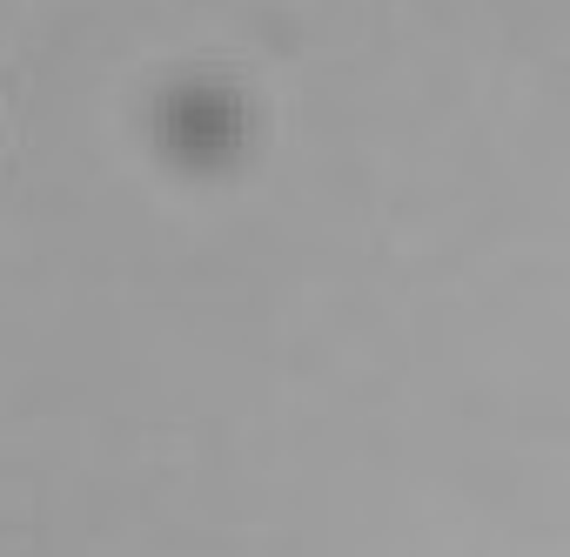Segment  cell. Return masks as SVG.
<instances>
[{"label": "cell", "instance_id": "1", "mask_svg": "<svg viewBox=\"0 0 570 557\" xmlns=\"http://www.w3.org/2000/svg\"><path fill=\"white\" fill-rule=\"evenodd\" d=\"M242 121H248V95L222 75V68H195V75H175V88L161 95V128L181 141V148H208L222 128L228 135H242Z\"/></svg>", "mask_w": 570, "mask_h": 557}]
</instances>
